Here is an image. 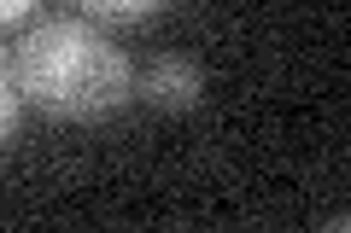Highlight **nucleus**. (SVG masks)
I'll return each instance as SVG.
<instances>
[{
  "mask_svg": "<svg viewBox=\"0 0 351 233\" xmlns=\"http://www.w3.org/2000/svg\"><path fill=\"white\" fill-rule=\"evenodd\" d=\"M141 94L158 111H193L199 94H205V76H199V64L182 59V53H158V59L141 70Z\"/></svg>",
  "mask_w": 351,
  "mask_h": 233,
  "instance_id": "obj_2",
  "label": "nucleus"
},
{
  "mask_svg": "<svg viewBox=\"0 0 351 233\" xmlns=\"http://www.w3.org/2000/svg\"><path fill=\"white\" fill-rule=\"evenodd\" d=\"M18 105H24V99H18V82H12V70L0 64V146L18 135Z\"/></svg>",
  "mask_w": 351,
  "mask_h": 233,
  "instance_id": "obj_4",
  "label": "nucleus"
},
{
  "mask_svg": "<svg viewBox=\"0 0 351 233\" xmlns=\"http://www.w3.org/2000/svg\"><path fill=\"white\" fill-rule=\"evenodd\" d=\"M12 82L18 99H29L47 117L94 123V117H112L135 94V64L88 18H47L18 41Z\"/></svg>",
  "mask_w": 351,
  "mask_h": 233,
  "instance_id": "obj_1",
  "label": "nucleus"
},
{
  "mask_svg": "<svg viewBox=\"0 0 351 233\" xmlns=\"http://www.w3.org/2000/svg\"><path fill=\"white\" fill-rule=\"evenodd\" d=\"M82 12L94 18H112V24H141V18H152L164 6V0H76Z\"/></svg>",
  "mask_w": 351,
  "mask_h": 233,
  "instance_id": "obj_3",
  "label": "nucleus"
},
{
  "mask_svg": "<svg viewBox=\"0 0 351 233\" xmlns=\"http://www.w3.org/2000/svg\"><path fill=\"white\" fill-rule=\"evenodd\" d=\"M36 0H0V24H12V18H24Z\"/></svg>",
  "mask_w": 351,
  "mask_h": 233,
  "instance_id": "obj_5",
  "label": "nucleus"
}]
</instances>
